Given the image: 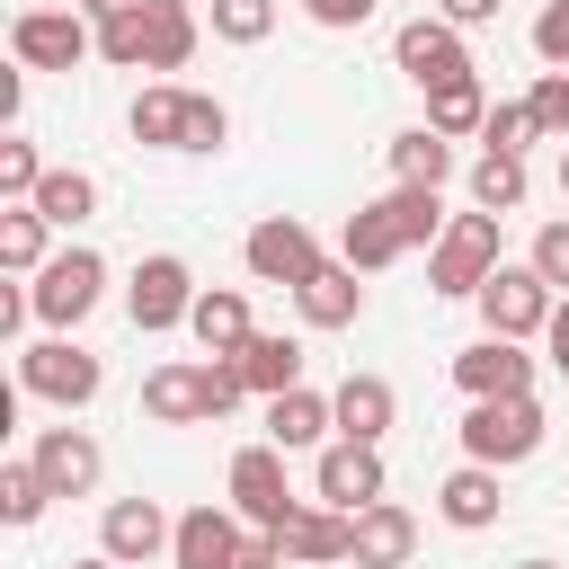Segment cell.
Segmentation results:
<instances>
[{
  "label": "cell",
  "instance_id": "cell-1",
  "mask_svg": "<svg viewBox=\"0 0 569 569\" xmlns=\"http://www.w3.org/2000/svg\"><path fill=\"white\" fill-rule=\"evenodd\" d=\"M462 462H525V453H542V436H551V418H542V400L533 391H498V400H471L462 409Z\"/></svg>",
  "mask_w": 569,
  "mask_h": 569
},
{
  "label": "cell",
  "instance_id": "cell-2",
  "mask_svg": "<svg viewBox=\"0 0 569 569\" xmlns=\"http://www.w3.org/2000/svg\"><path fill=\"white\" fill-rule=\"evenodd\" d=\"M498 222H507V213H480V204L445 222V240L427 249V284H436L445 302H471V293L498 276V258H507V249H498Z\"/></svg>",
  "mask_w": 569,
  "mask_h": 569
},
{
  "label": "cell",
  "instance_id": "cell-3",
  "mask_svg": "<svg viewBox=\"0 0 569 569\" xmlns=\"http://www.w3.org/2000/svg\"><path fill=\"white\" fill-rule=\"evenodd\" d=\"M98 382H107V365H98L89 347H71V329H53V338L18 347V391H27V400L89 409V400H98Z\"/></svg>",
  "mask_w": 569,
  "mask_h": 569
},
{
  "label": "cell",
  "instance_id": "cell-4",
  "mask_svg": "<svg viewBox=\"0 0 569 569\" xmlns=\"http://www.w3.org/2000/svg\"><path fill=\"white\" fill-rule=\"evenodd\" d=\"M9 53L27 71H80L98 53V18L89 9H18L9 18Z\"/></svg>",
  "mask_w": 569,
  "mask_h": 569
},
{
  "label": "cell",
  "instance_id": "cell-5",
  "mask_svg": "<svg viewBox=\"0 0 569 569\" xmlns=\"http://www.w3.org/2000/svg\"><path fill=\"white\" fill-rule=\"evenodd\" d=\"M27 293H36V320H44V329H80V320L98 311V293H107V258H98V249H53V258L27 276Z\"/></svg>",
  "mask_w": 569,
  "mask_h": 569
},
{
  "label": "cell",
  "instance_id": "cell-6",
  "mask_svg": "<svg viewBox=\"0 0 569 569\" xmlns=\"http://www.w3.org/2000/svg\"><path fill=\"white\" fill-rule=\"evenodd\" d=\"M196 267L178 258V249H151L142 267H133V284H124V320L142 329V338H160V329H187V311H196Z\"/></svg>",
  "mask_w": 569,
  "mask_h": 569
},
{
  "label": "cell",
  "instance_id": "cell-7",
  "mask_svg": "<svg viewBox=\"0 0 569 569\" xmlns=\"http://www.w3.org/2000/svg\"><path fill=\"white\" fill-rule=\"evenodd\" d=\"M471 27H453V18H400V36H391V62H400V80H418V89H453V80H471V44H462Z\"/></svg>",
  "mask_w": 569,
  "mask_h": 569
},
{
  "label": "cell",
  "instance_id": "cell-8",
  "mask_svg": "<svg viewBox=\"0 0 569 569\" xmlns=\"http://www.w3.org/2000/svg\"><path fill=\"white\" fill-rule=\"evenodd\" d=\"M471 302H480V320H489L498 338H542V329H551V302H560V293H551V284L533 276V258H498V276H489V284H480Z\"/></svg>",
  "mask_w": 569,
  "mask_h": 569
},
{
  "label": "cell",
  "instance_id": "cell-9",
  "mask_svg": "<svg viewBox=\"0 0 569 569\" xmlns=\"http://www.w3.org/2000/svg\"><path fill=\"white\" fill-rule=\"evenodd\" d=\"M240 258H249V276H258V284H284V293H293L302 276H320V267H329L302 213H267V222H249Z\"/></svg>",
  "mask_w": 569,
  "mask_h": 569
},
{
  "label": "cell",
  "instance_id": "cell-10",
  "mask_svg": "<svg viewBox=\"0 0 569 569\" xmlns=\"http://www.w3.org/2000/svg\"><path fill=\"white\" fill-rule=\"evenodd\" d=\"M231 507H240V525H258V533H276L302 498L284 489V445H240L231 453Z\"/></svg>",
  "mask_w": 569,
  "mask_h": 569
},
{
  "label": "cell",
  "instance_id": "cell-11",
  "mask_svg": "<svg viewBox=\"0 0 569 569\" xmlns=\"http://www.w3.org/2000/svg\"><path fill=\"white\" fill-rule=\"evenodd\" d=\"M276 542H284V569H338V560H356V516L329 498H302L276 525Z\"/></svg>",
  "mask_w": 569,
  "mask_h": 569
},
{
  "label": "cell",
  "instance_id": "cell-12",
  "mask_svg": "<svg viewBox=\"0 0 569 569\" xmlns=\"http://www.w3.org/2000/svg\"><path fill=\"white\" fill-rule=\"evenodd\" d=\"M311 498H329V507H373L382 498V445H356V436H329L320 445V471H311Z\"/></svg>",
  "mask_w": 569,
  "mask_h": 569
},
{
  "label": "cell",
  "instance_id": "cell-13",
  "mask_svg": "<svg viewBox=\"0 0 569 569\" xmlns=\"http://www.w3.org/2000/svg\"><path fill=\"white\" fill-rule=\"evenodd\" d=\"M418 240H409V222H400V204L391 196H373V204H356L347 213V231H338V258L356 267V276H382L391 258H409Z\"/></svg>",
  "mask_w": 569,
  "mask_h": 569
},
{
  "label": "cell",
  "instance_id": "cell-14",
  "mask_svg": "<svg viewBox=\"0 0 569 569\" xmlns=\"http://www.w3.org/2000/svg\"><path fill=\"white\" fill-rule=\"evenodd\" d=\"M453 382H462V400H498V391H533V356H525V338H471L462 356H453Z\"/></svg>",
  "mask_w": 569,
  "mask_h": 569
},
{
  "label": "cell",
  "instance_id": "cell-15",
  "mask_svg": "<svg viewBox=\"0 0 569 569\" xmlns=\"http://www.w3.org/2000/svg\"><path fill=\"white\" fill-rule=\"evenodd\" d=\"M169 542H178V516H160V498H116V507L98 516V551H116L124 569L160 560Z\"/></svg>",
  "mask_w": 569,
  "mask_h": 569
},
{
  "label": "cell",
  "instance_id": "cell-16",
  "mask_svg": "<svg viewBox=\"0 0 569 569\" xmlns=\"http://www.w3.org/2000/svg\"><path fill=\"white\" fill-rule=\"evenodd\" d=\"M240 507H213V498H196L187 516H178V542H169V569H231L240 560Z\"/></svg>",
  "mask_w": 569,
  "mask_h": 569
},
{
  "label": "cell",
  "instance_id": "cell-17",
  "mask_svg": "<svg viewBox=\"0 0 569 569\" xmlns=\"http://www.w3.org/2000/svg\"><path fill=\"white\" fill-rule=\"evenodd\" d=\"M36 471L53 480V498H89L98 471H107V453H98L89 427H36Z\"/></svg>",
  "mask_w": 569,
  "mask_h": 569
},
{
  "label": "cell",
  "instance_id": "cell-18",
  "mask_svg": "<svg viewBox=\"0 0 569 569\" xmlns=\"http://www.w3.org/2000/svg\"><path fill=\"white\" fill-rule=\"evenodd\" d=\"M142 418H151V427H204V418H213L204 365H151V373H142Z\"/></svg>",
  "mask_w": 569,
  "mask_h": 569
},
{
  "label": "cell",
  "instance_id": "cell-19",
  "mask_svg": "<svg viewBox=\"0 0 569 569\" xmlns=\"http://www.w3.org/2000/svg\"><path fill=\"white\" fill-rule=\"evenodd\" d=\"M498 507H507L498 462H462V471H445V489H436V516H445L453 533H489V525H498Z\"/></svg>",
  "mask_w": 569,
  "mask_h": 569
},
{
  "label": "cell",
  "instance_id": "cell-20",
  "mask_svg": "<svg viewBox=\"0 0 569 569\" xmlns=\"http://www.w3.org/2000/svg\"><path fill=\"white\" fill-rule=\"evenodd\" d=\"M409 551H418V516L400 498L356 507V569H409Z\"/></svg>",
  "mask_w": 569,
  "mask_h": 569
},
{
  "label": "cell",
  "instance_id": "cell-21",
  "mask_svg": "<svg viewBox=\"0 0 569 569\" xmlns=\"http://www.w3.org/2000/svg\"><path fill=\"white\" fill-rule=\"evenodd\" d=\"M293 311H302V329H356V320H365V284H356V267L338 258V267L302 276V284H293Z\"/></svg>",
  "mask_w": 569,
  "mask_h": 569
},
{
  "label": "cell",
  "instance_id": "cell-22",
  "mask_svg": "<svg viewBox=\"0 0 569 569\" xmlns=\"http://www.w3.org/2000/svg\"><path fill=\"white\" fill-rule=\"evenodd\" d=\"M329 409H338V436L382 445V436H391V418H400V391H391L382 373H347V382L329 391Z\"/></svg>",
  "mask_w": 569,
  "mask_h": 569
},
{
  "label": "cell",
  "instance_id": "cell-23",
  "mask_svg": "<svg viewBox=\"0 0 569 569\" xmlns=\"http://www.w3.org/2000/svg\"><path fill=\"white\" fill-rule=\"evenodd\" d=\"M329 436H338V409H329V391L293 382V391H276V400H267V445L302 453V445H329Z\"/></svg>",
  "mask_w": 569,
  "mask_h": 569
},
{
  "label": "cell",
  "instance_id": "cell-24",
  "mask_svg": "<svg viewBox=\"0 0 569 569\" xmlns=\"http://www.w3.org/2000/svg\"><path fill=\"white\" fill-rule=\"evenodd\" d=\"M196 44H204V27L187 0H142V71H187Z\"/></svg>",
  "mask_w": 569,
  "mask_h": 569
},
{
  "label": "cell",
  "instance_id": "cell-25",
  "mask_svg": "<svg viewBox=\"0 0 569 569\" xmlns=\"http://www.w3.org/2000/svg\"><path fill=\"white\" fill-rule=\"evenodd\" d=\"M187 329H196L204 356H240V347L258 338V329H249V293H231V284H204L196 311H187Z\"/></svg>",
  "mask_w": 569,
  "mask_h": 569
},
{
  "label": "cell",
  "instance_id": "cell-26",
  "mask_svg": "<svg viewBox=\"0 0 569 569\" xmlns=\"http://www.w3.org/2000/svg\"><path fill=\"white\" fill-rule=\"evenodd\" d=\"M124 124H133V142H151V151H187V89H178V80H151Z\"/></svg>",
  "mask_w": 569,
  "mask_h": 569
},
{
  "label": "cell",
  "instance_id": "cell-27",
  "mask_svg": "<svg viewBox=\"0 0 569 569\" xmlns=\"http://www.w3.org/2000/svg\"><path fill=\"white\" fill-rule=\"evenodd\" d=\"M445 178H453V142L436 124L391 133V187H445Z\"/></svg>",
  "mask_w": 569,
  "mask_h": 569
},
{
  "label": "cell",
  "instance_id": "cell-28",
  "mask_svg": "<svg viewBox=\"0 0 569 569\" xmlns=\"http://www.w3.org/2000/svg\"><path fill=\"white\" fill-rule=\"evenodd\" d=\"M240 373H249V391H258V400L293 391V382H302V338H284V329H258V338L240 347Z\"/></svg>",
  "mask_w": 569,
  "mask_h": 569
},
{
  "label": "cell",
  "instance_id": "cell-29",
  "mask_svg": "<svg viewBox=\"0 0 569 569\" xmlns=\"http://www.w3.org/2000/svg\"><path fill=\"white\" fill-rule=\"evenodd\" d=\"M489 107H498V98L480 89V71H471V80H453V89H427V124H436L445 142L480 133V124H489Z\"/></svg>",
  "mask_w": 569,
  "mask_h": 569
},
{
  "label": "cell",
  "instance_id": "cell-30",
  "mask_svg": "<svg viewBox=\"0 0 569 569\" xmlns=\"http://www.w3.org/2000/svg\"><path fill=\"white\" fill-rule=\"evenodd\" d=\"M525 187H533V178H525V151H480V160H471V204H480V213H516Z\"/></svg>",
  "mask_w": 569,
  "mask_h": 569
},
{
  "label": "cell",
  "instance_id": "cell-31",
  "mask_svg": "<svg viewBox=\"0 0 569 569\" xmlns=\"http://www.w3.org/2000/svg\"><path fill=\"white\" fill-rule=\"evenodd\" d=\"M36 213H44L53 231H80V222L98 213V178H89V169H44V187H36Z\"/></svg>",
  "mask_w": 569,
  "mask_h": 569
},
{
  "label": "cell",
  "instance_id": "cell-32",
  "mask_svg": "<svg viewBox=\"0 0 569 569\" xmlns=\"http://www.w3.org/2000/svg\"><path fill=\"white\" fill-rule=\"evenodd\" d=\"M44 231H53V222H44L36 204H0V276H36V267L53 258Z\"/></svg>",
  "mask_w": 569,
  "mask_h": 569
},
{
  "label": "cell",
  "instance_id": "cell-33",
  "mask_svg": "<svg viewBox=\"0 0 569 569\" xmlns=\"http://www.w3.org/2000/svg\"><path fill=\"white\" fill-rule=\"evenodd\" d=\"M44 507H53V480L36 471V453H18V462H0V516H9V525H36Z\"/></svg>",
  "mask_w": 569,
  "mask_h": 569
},
{
  "label": "cell",
  "instance_id": "cell-34",
  "mask_svg": "<svg viewBox=\"0 0 569 569\" xmlns=\"http://www.w3.org/2000/svg\"><path fill=\"white\" fill-rule=\"evenodd\" d=\"M36 187H44L36 142H27V133H0V204H36Z\"/></svg>",
  "mask_w": 569,
  "mask_h": 569
},
{
  "label": "cell",
  "instance_id": "cell-35",
  "mask_svg": "<svg viewBox=\"0 0 569 569\" xmlns=\"http://www.w3.org/2000/svg\"><path fill=\"white\" fill-rule=\"evenodd\" d=\"M480 142H489V151H525V142H542L533 98H498V107H489V124H480Z\"/></svg>",
  "mask_w": 569,
  "mask_h": 569
},
{
  "label": "cell",
  "instance_id": "cell-36",
  "mask_svg": "<svg viewBox=\"0 0 569 569\" xmlns=\"http://www.w3.org/2000/svg\"><path fill=\"white\" fill-rule=\"evenodd\" d=\"M213 36L222 44H267L276 36V0H213Z\"/></svg>",
  "mask_w": 569,
  "mask_h": 569
},
{
  "label": "cell",
  "instance_id": "cell-37",
  "mask_svg": "<svg viewBox=\"0 0 569 569\" xmlns=\"http://www.w3.org/2000/svg\"><path fill=\"white\" fill-rule=\"evenodd\" d=\"M222 142H231V107L187 89V151H222Z\"/></svg>",
  "mask_w": 569,
  "mask_h": 569
},
{
  "label": "cell",
  "instance_id": "cell-38",
  "mask_svg": "<svg viewBox=\"0 0 569 569\" xmlns=\"http://www.w3.org/2000/svg\"><path fill=\"white\" fill-rule=\"evenodd\" d=\"M525 258H533V276H542L551 293H569V213H560V222H542Z\"/></svg>",
  "mask_w": 569,
  "mask_h": 569
},
{
  "label": "cell",
  "instance_id": "cell-39",
  "mask_svg": "<svg viewBox=\"0 0 569 569\" xmlns=\"http://www.w3.org/2000/svg\"><path fill=\"white\" fill-rule=\"evenodd\" d=\"M525 98H533V116H542V133H560V142H569V71H542V80H533Z\"/></svg>",
  "mask_w": 569,
  "mask_h": 569
},
{
  "label": "cell",
  "instance_id": "cell-40",
  "mask_svg": "<svg viewBox=\"0 0 569 569\" xmlns=\"http://www.w3.org/2000/svg\"><path fill=\"white\" fill-rule=\"evenodd\" d=\"M533 53H542L551 71H569V0H542V18H533Z\"/></svg>",
  "mask_w": 569,
  "mask_h": 569
},
{
  "label": "cell",
  "instance_id": "cell-41",
  "mask_svg": "<svg viewBox=\"0 0 569 569\" xmlns=\"http://www.w3.org/2000/svg\"><path fill=\"white\" fill-rule=\"evenodd\" d=\"M373 9H382V0H302V18H311V27H329V36H347V27H365Z\"/></svg>",
  "mask_w": 569,
  "mask_h": 569
},
{
  "label": "cell",
  "instance_id": "cell-42",
  "mask_svg": "<svg viewBox=\"0 0 569 569\" xmlns=\"http://www.w3.org/2000/svg\"><path fill=\"white\" fill-rule=\"evenodd\" d=\"M231 569H284V542L249 525V533H240V560H231Z\"/></svg>",
  "mask_w": 569,
  "mask_h": 569
},
{
  "label": "cell",
  "instance_id": "cell-43",
  "mask_svg": "<svg viewBox=\"0 0 569 569\" xmlns=\"http://www.w3.org/2000/svg\"><path fill=\"white\" fill-rule=\"evenodd\" d=\"M507 0H436V18H453V27H489Z\"/></svg>",
  "mask_w": 569,
  "mask_h": 569
},
{
  "label": "cell",
  "instance_id": "cell-44",
  "mask_svg": "<svg viewBox=\"0 0 569 569\" xmlns=\"http://www.w3.org/2000/svg\"><path fill=\"white\" fill-rule=\"evenodd\" d=\"M542 347H551V365H560V373H569V293H560V302H551V329H542Z\"/></svg>",
  "mask_w": 569,
  "mask_h": 569
},
{
  "label": "cell",
  "instance_id": "cell-45",
  "mask_svg": "<svg viewBox=\"0 0 569 569\" xmlns=\"http://www.w3.org/2000/svg\"><path fill=\"white\" fill-rule=\"evenodd\" d=\"M18 107H27V62L0 71V124H18Z\"/></svg>",
  "mask_w": 569,
  "mask_h": 569
},
{
  "label": "cell",
  "instance_id": "cell-46",
  "mask_svg": "<svg viewBox=\"0 0 569 569\" xmlns=\"http://www.w3.org/2000/svg\"><path fill=\"white\" fill-rule=\"evenodd\" d=\"M80 9H89V18H107V9H142V0H80Z\"/></svg>",
  "mask_w": 569,
  "mask_h": 569
},
{
  "label": "cell",
  "instance_id": "cell-47",
  "mask_svg": "<svg viewBox=\"0 0 569 569\" xmlns=\"http://www.w3.org/2000/svg\"><path fill=\"white\" fill-rule=\"evenodd\" d=\"M71 569H124V560H116V551H89V560H71Z\"/></svg>",
  "mask_w": 569,
  "mask_h": 569
},
{
  "label": "cell",
  "instance_id": "cell-48",
  "mask_svg": "<svg viewBox=\"0 0 569 569\" xmlns=\"http://www.w3.org/2000/svg\"><path fill=\"white\" fill-rule=\"evenodd\" d=\"M560 196H569V142H560Z\"/></svg>",
  "mask_w": 569,
  "mask_h": 569
},
{
  "label": "cell",
  "instance_id": "cell-49",
  "mask_svg": "<svg viewBox=\"0 0 569 569\" xmlns=\"http://www.w3.org/2000/svg\"><path fill=\"white\" fill-rule=\"evenodd\" d=\"M525 569H560V560H525Z\"/></svg>",
  "mask_w": 569,
  "mask_h": 569
}]
</instances>
